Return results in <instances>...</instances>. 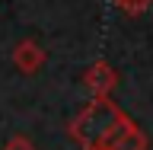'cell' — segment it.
I'll return each instance as SVG.
<instances>
[{"instance_id": "cell-2", "label": "cell", "mask_w": 153, "mask_h": 150, "mask_svg": "<svg viewBox=\"0 0 153 150\" xmlns=\"http://www.w3.org/2000/svg\"><path fill=\"white\" fill-rule=\"evenodd\" d=\"M83 86H86V93L93 99H112L115 86H118V74H115V67L108 61H96V64L86 67Z\"/></svg>"}, {"instance_id": "cell-6", "label": "cell", "mask_w": 153, "mask_h": 150, "mask_svg": "<svg viewBox=\"0 0 153 150\" xmlns=\"http://www.w3.org/2000/svg\"><path fill=\"white\" fill-rule=\"evenodd\" d=\"M0 150H38V147H35L32 141H29L26 134H13V137H10V141L3 144Z\"/></svg>"}, {"instance_id": "cell-7", "label": "cell", "mask_w": 153, "mask_h": 150, "mask_svg": "<svg viewBox=\"0 0 153 150\" xmlns=\"http://www.w3.org/2000/svg\"><path fill=\"white\" fill-rule=\"evenodd\" d=\"M96 150H108V147H96Z\"/></svg>"}, {"instance_id": "cell-3", "label": "cell", "mask_w": 153, "mask_h": 150, "mask_svg": "<svg viewBox=\"0 0 153 150\" xmlns=\"http://www.w3.org/2000/svg\"><path fill=\"white\" fill-rule=\"evenodd\" d=\"M45 61H48V51L42 45H38L35 38H22L16 48H13V67L16 70H22V74H38L42 67H45Z\"/></svg>"}, {"instance_id": "cell-1", "label": "cell", "mask_w": 153, "mask_h": 150, "mask_svg": "<svg viewBox=\"0 0 153 150\" xmlns=\"http://www.w3.org/2000/svg\"><path fill=\"white\" fill-rule=\"evenodd\" d=\"M131 125H134V118L118 102H112V99H89L86 109L67 125V134L83 150H96V147H112Z\"/></svg>"}, {"instance_id": "cell-5", "label": "cell", "mask_w": 153, "mask_h": 150, "mask_svg": "<svg viewBox=\"0 0 153 150\" xmlns=\"http://www.w3.org/2000/svg\"><path fill=\"white\" fill-rule=\"evenodd\" d=\"M112 3L121 13H128V16H140V13H147L153 7V0H112Z\"/></svg>"}, {"instance_id": "cell-4", "label": "cell", "mask_w": 153, "mask_h": 150, "mask_svg": "<svg viewBox=\"0 0 153 150\" xmlns=\"http://www.w3.org/2000/svg\"><path fill=\"white\" fill-rule=\"evenodd\" d=\"M147 147H150V137L140 131V125L134 122V125H131V128H128V131H124L108 150H147Z\"/></svg>"}]
</instances>
